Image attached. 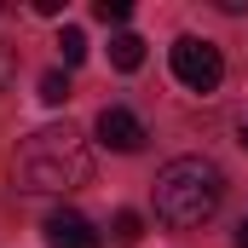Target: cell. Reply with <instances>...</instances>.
<instances>
[{
    "label": "cell",
    "instance_id": "30bf717a",
    "mask_svg": "<svg viewBox=\"0 0 248 248\" xmlns=\"http://www.w3.org/2000/svg\"><path fill=\"white\" fill-rule=\"evenodd\" d=\"M58 46H63V63H81V58H87V35H81V29H63Z\"/></svg>",
    "mask_w": 248,
    "mask_h": 248
},
{
    "label": "cell",
    "instance_id": "ba28073f",
    "mask_svg": "<svg viewBox=\"0 0 248 248\" xmlns=\"http://www.w3.org/2000/svg\"><path fill=\"white\" fill-rule=\"evenodd\" d=\"M63 98H69V75H58V69L41 75V104H63Z\"/></svg>",
    "mask_w": 248,
    "mask_h": 248
},
{
    "label": "cell",
    "instance_id": "3957f363",
    "mask_svg": "<svg viewBox=\"0 0 248 248\" xmlns=\"http://www.w3.org/2000/svg\"><path fill=\"white\" fill-rule=\"evenodd\" d=\"M168 63H173V81L190 87V93H214V87L225 81V58H219V46L202 41V35H179L173 52H168Z\"/></svg>",
    "mask_w": 248,
    "mask_h": 248
},
{
    "label": "cell",
    "instance_id": "277c9868",
    "mask_svg": "<svg viewBox=\"0 0 248 248\" xmlns=\"http://www.w3.org/2000/svg\"><path fill=\"white\" fill-rule=\"evenodd\" d=\"M98 139L110 144V150H122V156H133V150H144V122L133 116V110H122V104H104L98 110Z\"/></svg>",
    "mask_w": 248,
    "mask_h": 248
},
{
    "label": "cell",
    "instance_id": "9c48e42d",
    "mask_svg": "<svg viewBox=\"0 0 248 248\" xmlns=\"http://www.w3.org/2000/svg\"><path fill=\"white\" fill-rule=\"evenodd\" d=\"M93 17H98V23H127V17H133V6H127V0H98V6H93Z\"/></svg>",
    "mask_w": 248,
    "mask_h": 248
},
{
    "label": "cell",
    "instance_id": "5b68a950",
    "mask_svg": "<svg viewBox=\"0 0 248 248\" xmlns=\"http://www.w3.org/2000/svg\"><path fill=\"white\" fill-rule=\"evenodd\" d=\"M46 243H52V248H104L98 231H93V219L75 214V208H58V214L46 219Z\"/></svg>",
    "mask_w": 248,
    "mask_h": 248
},
{
    "label": "cell",
    "instance_id": "8992f818",
    "mask_svg": "<svg viewBox=\"0 0 248 248\" xmlns=\"http://www.w3.org/2000/svg\"><path fill=\"white\" fill-rule=\"evenodd\" d=\"M110 63H116L122 75H133V69L144 63V41H139L133 29H122V35H110Z\"/></svg>",
    "mask_w": 248,
    "mask_h": 248
},
{
    "label": "cell",
    "instance_id": "4fadbf2b",
    "mask_svg": "<svg viewBox=\"0 0 248 248\" xmlns=\"http://www.w3.org/2000/svg\"><path fill=\"white\" fill-rule=\"evenodd\" d=\"M237 139H243V150H248V116H243V127H237Z\"/></svg>",
    "mask_w": 248,
    "mask_h": 248
},
{
    "label": "cell",
    "instance_id": "6da1fadb",
    "mask_svg": "<svg viewBox=\"0 0 248 248\" xmlns=\"http://www.w3.org/2000/svg\"><path fill=\"white\" fill-rule=\"evenodd\" d=\"M93 179V150L81 144V133L63 127H41L17 144L12 156V185L29 196H52V190H81Z\"/></svg>",
    "mask_w": 248,
    "mask_h": 248
},
{
    "label": "cell",
    "instance_id": "7a4b0ae2",
    "mask_svg": "<svg viewBox=\"0 0 248 248\" xmlns=\"http://www.w3.org/2000/svg\"><path fill=\"white\" fill-rule=\"evenodd\" d=\"M225 202V173L208 156H179L156 173V219L168 231H202Z\"/></svg>",
    "mask_w": 248,
    "mask_h": 248
},
{
    "label": "cell",
    "instance_id": "8fae6325",
    "mask_svg": "<svg viewBox=\"0 0 248 248\" xmlns=\"http://www.w3.org/2000/svg\"><path fill=\"white\" fill-rule=\"evenodd\" d=\"M12 81V52H0V87Z\"/></svg>",
    "mask_w": 248,
    "mask_h": 248
},
{
    "label": "cell",
    "instance_id": "52a82bcc",
    "mask_svg": "<svg viewBox=\"0 0 248 248\" xmlns=\"http://www.w3.org/2000/svg\"><path fill=\"white\" fill-rule=\"evenodd\" d=\"M110 231H116V243H139V237H144V219H139L133 208H122V214L110 219Z\"/></svg>",
    "mask_w": 248,
    "mask_h": 248
},
{
    "label": "cell",
    "instance_id": "7c38bea8",
    "mask_svg": "<svg viewBox=\"0 0 248 248\" xmlns=\"http://www.w3.org/2000/svg\"><path fill=\"white\" fill-rule=\"evenodd\" d=\"M237 248H248V219H243V225H237Z\"/></svg>",
    "mask_w": 248,
    "mask_h": 248
}]
</instances>
